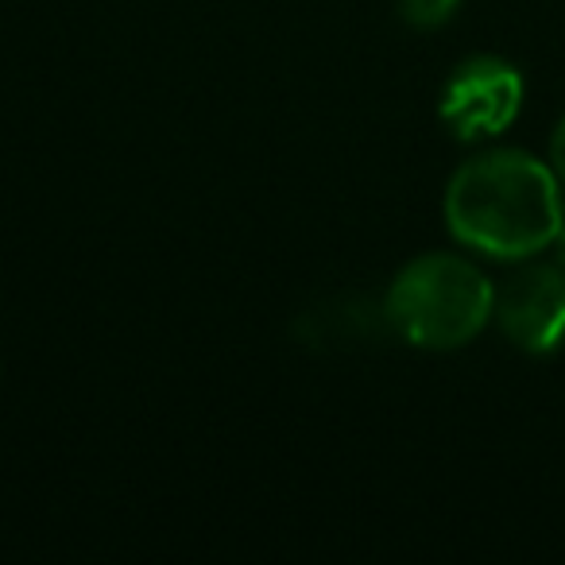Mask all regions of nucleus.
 I'll list each match as a JSON object with an SVG mask.
<instances>
[{
  "mask_svg": "<svg viewBox=\"0 0 565 565\" xmlns=\"http://www.w3.org/2000/svg\"><path fill=\"white\" fill-rule=\"evenodd\" d=\"M446 225L465 248L492 259H526L565 228L554 167L515 148L472 156L446 186Z\"/></svg>",
  "mask_w": 565,
  "mask_h": 565,
  "instance_id": "obj_1",
  "label": "nucleus"
},
{
  "mask_svg": "<svg viewBox=\"0 0 565 565\" xmlns=\"http://www.w3.org/2000/svg\"><path fill=\"white\" fill-rule=\"evenodd\" d=\"M495 287L472 259L415 256L387 287L384 318L418 349H461L492 322Z\"/></svg>",
  "mask_w": 565,
  "mask_h": 565,
  "instance_id": "obj_2",
  "label": "nucleus"
},
{
  "mask_svg": "<svg viewBox=\"0 0 565 565\" xmlns=\"http://www.w3.org/2000/svg\"><path fill=\"white\" fill-rule=\"evenodd\" d=\"M523 109V78L508 58L472 55L454 66L441 89V120L461 140L495 136Z\"/></svg>",
  "mask_w": 565,
  "mask_h": 565,
  "instance_id": "obj_3",
  "label": "nucleus"
},
{
  "mask_svg": "<svg viewBox=\"0 0 565 565\" xmlns=\"http://www.w3.org/2000/svg\"><path fill=\"white\" fill-rule=\"evenodd\" d=\"M492 318L523 353H554L565 341V271L557 264H526L495 291Z\"/></svg>",
  "mask_w": 565,
  "mask_h": 565,
  "instance_id": "obj_4",
  "label": "nucleus"
},
{
  "mask_svg": "<svg viewBox=\"0 0 565 565\" xmlns=\"http://www.w3.org/2000/svg\"><path fill=\"white\" fill-rule=\"evenodd\" d=\"M461 0H399V17L407 20L411 28H441L449 17L457 12Z\"/></svg>",
  "mask_w": 565,
  "mask_h": 565,
  "instance_id": "obj_5",
  "label": "nucleus"
},
{
  "mask_svg": "<svg viewBox=\"0 0 565 565\" xmlns=\"http://www.w3.org/2000/svg\"><path fill=\"white\" fill-rule=\"evenodd\" d=\"M550 167H554L557 182L565 186V117L557 120L554 136H550Z\"/></svg>",
  "mask_w": 565,
  "mask_h": 565,
  "instance_id": "obj_6",
  "label": "nucleus"
},
{
  "mask_svg": "<svg viewBox=\"0 0 565 565\" xmlns=\"http://www.w3.org/2000/svg\"><path fill=\"white\" fill-rule=\"evenodd\" d=\"M554 252H557V259H554V264H557V267H562V271H565V228H562V233H557V241H554Z\"/></svg>",
  "mask_w": 565,
  "mask_h": 565,
  "instance_id": "obj_7",
  "label": "nucleus"
}]
</instances>
